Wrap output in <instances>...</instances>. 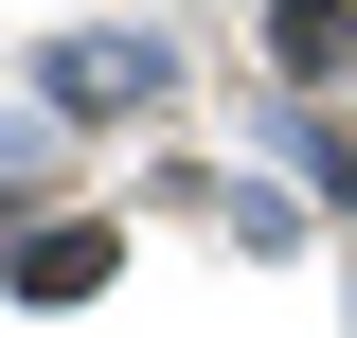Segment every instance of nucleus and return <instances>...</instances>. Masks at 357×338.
<instances>
[{
    "instance_id": "f257e3e1",
    "label": "nucleus",
    "mask_w": 357,
    "mask_h": 338,
    "mask_svg": "<svg viewBox=\"0 0 357 338\" xmlns=\"http://www.w3.org/2000/svg\"><path fill=\"white\" fill-rule=\"evenodd\" d=\"M268 54H286L304 89H340L357 72V0H268Z\"/></svg>"
},
{
    "instance_id": "f03ea898",
    "label": "nucleus",
    "mask_w": 357,
    "mask_h": 338,
    "mask_svg": "<svg viewBox=\"0 0 357 338\" xmlns=\"http://www.w3.org/2000/svg\"><path fill=\"white\" fill-rule=\"evenodd\" d=\"M107 267H126V250H107V232H36V250H18V285H36V303H89V285H107Z\"/></svg>"
}]
</instances>
